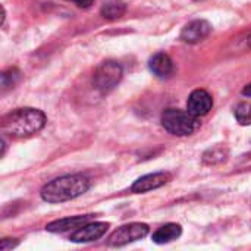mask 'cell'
Wrapping results in <instances>:
<instances>
[{"mask_svg":"<svg viewBox=\"0 0 251 251\" xmlns=\"http://www.w3.org/2000/svg\"><path fill=\"white\" fill-rule=\"evenodd\" d=\"M47 122L46 115L34 107L15 109L4 115L0 122L1 132L13 138H25L40 132Z\"/></svg>","mask_w":251,"mask_h":251,"instance_id":"1","label":"cell"},{"mask_svg":"<svg viewBox=\"0 0 251 251\" xmlns=\"http://www.w3.org/2000/svg\"><path fill=\"white\" fill-rule=\"evenodd\" d=\"M90 188V179L84 175H65L46 184L40 196L46 203H63L74 200Z\"/></svg>","mask_w":251,"mask_h":251,"instance_id":"2","label":"cell"},{"mask_svg":"<svg viewBox=\"0 0 251 251\" xmlns=\"http://www.w3.org/2000/svg\"><path fill=\"white\" fill-rule=\"evenodd\" d=\"M162 125L169 134L178 137L191 135L200 128V122L197 116L191 115L188 110L184 112L175 107H169L162 113Z\"/></svg>","mask_w":251,"mask_h":251,"instance_id":"3","label":"cell"},{"mask_svg":"<svg viewBox=\"0 0 251 251\" xmlns=\"http://www.w3.org/2000/svg\"><path fill=\"white\" fill-rule=\"evenodd\" d=\"M122 76H124L122 66L115 60H106L100 63V66L96 69L94 76H93V84L96 90L106 94L118 87Z\"/></svg>","mask_w":251,"mask_h":251,"instance_id":"4","label":"cell"},{"mask_svg":"<svg viewBox=\"0 0 251 251\" xmlns=\"http://www.w3.org/2000/svg\"><path fill=\"white\" fill-rule=\"evenodd\" d=\"M150 228L146 224H128L112 232L110 237L107 238V244L110 247H124L126 244L143 240L144 237H147Z\"/></svg>","mask_w":251,"mask_h":251,"instance_id":"5","label":"cell"},{"mask_svg":"<svg viewBox=\"0 0 251 251\" xmlns=\"http://www.w3.org/2000/svg\"><path fill=\"white\" fill-rule=\"evenodd\" d=\"M172 179V175L169 172H156V174H149L144 175L141 178H138L132 187L131 191L135 194H143V193H149L153 190H157L163 185H166L169 181Z\"/></svg>","mask_w":251,"mask_h":251,"instance_id":"6","label":"cell"},{"mask_svg":"<svg viewBox=\"0 0 251 251\" xmlns=\"http://www.w3.org/2000/svg\"><path fill=\"white\" fill-rule=\"evenodd\" d=\"M212 25L204 19H196L187 24L181 31V40L188 44H196L207 38L212 32Z\"/></svg>","mask_w":251,"mask_h":251,"instance_id":"7","label":"cell"},{"mask_svg":"<svg viewBox=\"0 0 251 251\" xmlns=\"http://www.w3.org/2000/svg\"><path fill=\"white\" fill-rule=\"evenodd\" d=\"M212 107H213V99L206 90H194L190 94L187 101V110L191 115L197 118L204 116L212 110Z\"/></svg>","mask_w":251,"mask_h":251,"instance_id":"8","label":"cell"},{"mask_svg":"<svg viewBox=\"0 0 251 251\" xmlns=\"http://www.w3.org/2000/svg\"><path fill=\"white\" fill-rule=\"evenodd\" d=\"M109 229V224L104 222H93V224H85L81 228H78L72 235L71 241L72 243H91L99 238H101Z\"/></svg>","mask_w":251,"mask_h":251,"instance_id":"9","label":"cell"},{"mask_svg":"<svg viewBox=\"0 0 251 251\" xmlns=\"http://www.w3.org/2000/svg\"><path fill=\"white\" fill-rule=\"evenodd\" d=\"M93 215H84V216H72V218H65V219H59L54 222H50L46 226V231L49 232H54V234H63L68 231H76L78 228H81L82 225L88 224L91 221Z\"/></svg>","mask_w":251,"mask_h":251,"instance_id":"10","label":"cell"},{"mask_svg":"<svg viewBox=\"0 0 251 251\" xmlns=\"http://www.w3.org/2000/svg\"><path fill=\"white\" fill-rule=\"evenodd\" d=\"M150 71L159 78H168L174 72V62L166 53H156L149 62Z\"/></svg>","mask_w":251,"mask_h":251,"instance_id":"11","label":"cell"},{"mask_svg":"<svg viewBox=\"0 0 251 251\" xmlns=\"http://www.w3.org/2000/svg\"><path fill=\"white\" fill-rule=\"evenodd\" d=\"M182 234V228L178 224H166L163 226H160L151 237L153 243L156 244H168L175 241L176 238H179Z\"/></svg>","mask_w":251,"mask_h":251,"instance_id":"12","label":"cell"},{"mask_svg":"<svg viewBox=\"0 0 251 251\" xmlns=\"http://www.w3.org/2000/svg\"><path fill=\"white\" fill-rule=\"evenodd\" d=\"M125 12H126V3L122 0H107L103 3V6L100 9L101 16L109 21L122 18L125 15Z\"/></svg>","mask_w":251,"mask_h":251,"instance_id":"13","label":"cell"},{"mask_svg":"<svg viewBox=\"0 0 251 251\" xmlns=\"http://www.w3.org/2000/svg\"><path fill=\"white\" fill-rule=\"evenodd\" d=\"M229 156V150L226 147H222V146H216V147H212L209 150H206L203 153V163L204 165H219V163H224Z\"/></svg>","mask_w":251,"mask_h":251,"instance_id":"14","label":"cell"},{"mask_svg":"<svg viewBox=\"0 0 251 251\" xmlns=\"http://www.w3.org/2000/svg\"><path fill=\"white\" fill-rule=\"evenodd\" d=\"M19 79H21V72L16 68H10L4 71L1 74V90L6 91L9 88H13V85H16Z\"/></svg>","mask_w":251,"mask_h":251,"instance_id":"15","label":"cell"},{"mask_svg":"<svg viewBox=\"0 0 251 251\" xmlns=\"http://www.w3.org/2000/svg\"><path fill=\"white\" fill-rule=\"evenodd\" d=\"M235 118L240 125H251V103L243 101L235 107Z\"/></svg>","mask_w":251,"mask_h":251,"instance_id":"16","label":"cell"},{"mask_svg":"<svg viewBox=\"0 0 251 251\" xmlns=\"http://www.w3.org/2000/svg\"><path fill=\"white\" fill-rule=\"evenodd\" d=\"M237 47H238V50H241V51L250 50L251 49V31L249 32V34H246L243 38H240V40L237 41Z\"/></svg>","mask_w":251,"mask_h":251,"instance_id":"17","label":"cell"},{"mask_svg":"<svg viewBox=\"0 0 251 251\" xmlns=\"http://www.w3.org/2000/svg\"><path fill=\"white\" fill-rule=\"evenodd\" d=\"M18 244H19V241L15 240V238H3L1 243H0V249H1V251L12 250V249L18 247Z\"/></svg>","mask_w":251,"mask_h":251,"instance_id":"18","label":"cell"},{"mask_svg":"<svg viewBox=\"0 0 251 251\" xmlns=\"http://www.w3.org/2000/svg\"><path fill=\"white\" fill-rule=\"evenodd\" d=\"M71 1H74L78 7L87 9V7H90V6L93 4V1H94V0H71Z\"/></svg>","mask_w":251,"mask_h":251,"instance_id":"19","label":"cell"},{"mask_svg":"<svg viewBox=\"0 0 251 251\" xmlns=\"http://www.w3.org/2000/svg\"><path fill=\"white\" fill-rule=\"evenodd\" d=\"M243 94L247 96V97H251V82L249 85H246V88L243 90Z\"/></svg>","mask_w":251,"mask_h":251,"instance_id":"20","label":"cell"}]
</instances>
